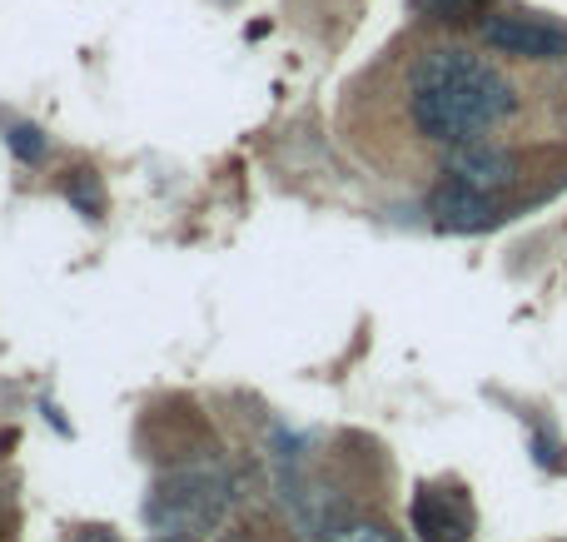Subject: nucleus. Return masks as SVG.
Returning <instances> with one entry per match:
<instances>
[{
	"instance_id": "obj_1",
	"label": "nucleus",
	"mask_w": 567,
	"mask_h": 542,
	"mask_svg": "<svg viewBox=\"0 0 567 542\" xmlns=\"http://www.w3.org/2000/svg\"><path fill=\"white\" fill-rule=\"evenodd\" d=\"M403 115L429 145L488 139L518 115V85L468 45H429L403 75Z\"/></svg>"
},
{
	"instance_id": "obj_2",
	"label": "nucleus",
	"mask_w": 567,
	"mask_h": 542,
	"mask_svg": "<svg viewBox=\"0 0 567 542\" xmlns=\"http://www.w3.org/2000/svg\"><path fill=\"white\" fill-rule=\"evenodd\" d=\"M235 508V478L219 463H179L150 483L145 493V528L155 538H199L219 533Z\"/></svg>"
},
{
	"instance_id": "obj_3",
	"label": "nucleus",
	"mask_w": 567,
	"mask_h": 542,
	"mask_svg": "<svg viewBox=\"0 0 567 542\" xmlns=\"http://www.w3.org/2000/svg\"><path fill=\"white\" fill-rule=\"evenodd\" d=\"M478 40L493 50V55L533 60V65L567 60V30L558 25V20L528 15V10H493V15H483Z\"/></svg>"
},
{
	"instance_id": "obj_4",
	"label": "nucleus",
	"mask_w": 567,
	"mask_h": 542,
	"mask_svg": "<svg viewBox=\"0 0 567 542\" xmlns=\"http://www.w3.org/2000/svg\"><path fill=\"white\" fill-rule=\"evenodd\" d=\"M419 542H473V498L458 483H423L409 503Z\"/></svg>"
},
{
	"instance_id": "obj_5",
	"label": "nucleus",
	"mask_w": 567,
	"mask_h": 542,
	"mask_svg": "<svg viewBox=\"0 0 567 542\" xmlns=\"http://www.w3.org/2000/svg\"><path fill=\"white\" fill-rule=\"evenodd\" d=\"M518 169H523V159L508 145H493V139H468V145H453L443 155V175L468 189H483V195H498V199H503V189L518 185Z\"/></svg>"
},
{
	"instance_id": "obj_6",
	"label": "nucleus",
	"mask_w": 567,
	"mask_h": 542,
	"mask_svg": "<svg viewBox=\"0 0 567 542\" xmlns=\"http://www.w3.org/2000/svg\"><path fill=\"white\" fill-rule=\"evenodd\" d=\"M429 215L439 219L443 229L453 234H473V229H493L503 219V199L498 195H483V189H468L458 179L443 175L429 195Z\"/></svg>"
},
{
	"instance_id": "obj_7",
	"label": "nucleus",
	"mask_w": 567,
	"mask_h": 542,
	"mask_svg": "<svg viewBox=\"0 0 567 542\" xmlns=\"http://www.w3.org/2000/svg\"><path fill=\"white\" fill-rule=\"evenodd\" d=\"M413 15L433 20V25H468V20L488 15V0H409Z\"/></svg>"
},
{
	"instance_id": "obj_8",
	"label": "nucleus",
	"mask_w": 567,
	"mask_h": 542,
	"mask_svg": "<svg viewBox=\"0 0 567 542\" xmlns=\"http://www.w3.org/2000/svg\"><path fill=\"white\" fill-rule=\"evenodd\" d=\"M65 199L80 209L85 219H100V179L90 175V169H75V175L65 179Z\"/></svg>"
},
{
	"instance_id": "obj_9",
	"label": "nucleus",
	"mask_w": 567,
	"mask_h": 542,
	"mask_svg": "<svg viewBox=\"0 0 567 542\" xmlns=\"http://www.w3.org/2000/svg\"><path fill=\"white\" fill-rule=\"evenodd\" d=\"M329 542H403L399 528L383 523V518H353L349 528H339Z\"/></svg>"
},
{
	"instance_id": "obj_10",
	"label": "nucleus",
	"mask_w": 567,
	"mask_h": 542,
	"mask_svg": "<svg viewBox=\"0 0 567 542\" xmlns=\"http://www.w3.org/2000/svg\"><path fill=\"white\" fill-rule=\"evenodd\" d=\"M6 145L16 149L20 165H40V159H45V135H40L35 125H10L6 129Z\"/></svg>"
},
{
	"instance_id": "obj_11",
	"label": "nucleus",
	"mask_w": 567,
	"mask_h": 542,
	"mask_svg": "<svg viewBox=\"0 0 567 542\" xmlns=\"http://www.w3.org/2000/svg\"><path fill=\"white\" fill-rule=\"evenodd\" d=\"M215 542H284V533L269 523H235V528H219Z\"/></svg>"
},
{
	"instance_id": "obj_12",
	"label": "nucleus",
	"mask_w": 567,
	"mask_h": 542,
	"mask_svg": "<svg viewBox=\"0 0 567 542\" xmlns=\"http://www.w3.org/2000/svg\"><path fill=\"white\" fill-rule=\"evenodd\" d=\"M70 542H120V538L110 533V528H80V533L70 538Z\"/></svg>"
},
{
	"instance_id": "obj_13",
	"label": "nucleus",
	"mask_w": 567,
	"mask_h": 542,
	"mask_svg": "<svg viewBox=\"0 0 567 542\" xmlns=\"http://www.w3.org/2000/svg\"><path fill=\"white\" fill-rule=\"evenodd\" d=\"M155 542H195V538H155Z\"/></svg>"
}]
</instances>
